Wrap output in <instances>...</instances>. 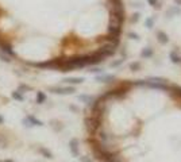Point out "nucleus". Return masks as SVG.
Here are the masks:
<instances>
[{
	"mask_svg": "<svg viewBox=\"0 0 181 162\" xmlns=\"http://www.w3.org/2000/svg\"><path fill=\"white\" fill-rule=\"evenodd\" d=\"M62 64H64V58H53L47 59L43 62H29V65L34 66V68L39 69H60L61 70Z\"/></svg>",
	"mask_w": 181,
	"mask_h": 162,
	"instance_id": "f257e3e1",
	"label": "nucleus"
},
{
	"mask_svg": "<svg viewBox=\"0 0 181 162\" xmlns=\"http://www.w3.org/2000/svg\"><path fill=\"white\" fill-rule=\"evenodd\" d=\"M124 8H111L110 10V23L120 24L124 22Z\"/></svg>",
	"mask_w": 181,
	"mask_h": 162,
	"instance_id": "f03ea898",
	"label": "nucleus"
},
{
	"mask_svg": "<svg viewBox=\"0 0 181 162\" xmlns=\"http://www.w3.org/2000/svg\"><path fill=\"white\" fill-rule=\"evenodd\" d=\"M100 124H102V120L100 118H96V116H89V118H85V126H87L88 131L90 134H95L97 130L100 128Z\"/></svg>",
	"mask_w": 181,
	"mask_h": 162,
	"instance_id": "7ed1b4c3",
	"label": "nucleus"
},
{
	"mask_svg": "<svg viewBox=\"0 0 181 162\" xmlns=\"http://www.w3.org/2000/svg\"><path fill=\"white\" fill-rule=\"evenodd\" d=\"M116 47L111 46V45H103L102 47H99L96 50V53L99 54L100 57H103V58H107V57H112L115 53H116V50H115Z\"/></svg>",
	"mask_w": 181,
	"mask_h": 162,
	"instance_id": "20e7f679",
	"label": "nucleus"
},
{
	"mask_svg": "<svg viewBox=\"0 0 181 162\" xmlns=\"http://www.w3.org/2000/svg\"><path fill=\"white\" fill-rule=\"evenodd\" d=\"M97 42H104L105 45H111V46L114 47H118L120 43V38L119 37H114V35H105V37H100L99 39H97Z\"/></svg>",
	"mask_w": 181,
	"mask_h": 162,
	"instance_id": "39448f33",
	"label": "nucleus"
},
{
	"mask_svg": "<svg viewBox=\"0 0 181 162\" xmlns=\"http://www.w3.org/2000/svg\"><path fill=\"white\" fill-rule=\"evenodd\" d=\"M0 51H1V53H4L6 56H8V57L16 58V53H15L14 49H12V45L8 43V42L0 41Z\"/></svg>",
	"mask_w": 181,
	"mask_h": 162,
	"instance_id": "423d86ee",
	"label": "nucleus"
},
{
	"mask_svg": "<svg viewBox=\"0 0 181 162\" xmlns=\"http://www.w3.org/2000/svg\"><path fill=\"white\" fill-rule=\"evenodd\" d=\"M49 91L56 95H72L74 92L73 86H50Z\"/></svg>",
	"mask_w": 181,
	"mask_h": 162,
	"instance_id": "0eeeda50",
	"label": "nucleus"
},
{
	"mask_svg": "<svg viewBox=\"0 0 181 162\" xmlns=\"http://www.w3.org/2000/svg\"><path fill=\"white\" fill-rule=\"evenodd\" d=\"M23 124L26 127H32V126H43V123H42L39 119H37L35 116H32V115H29L27 118H24L23 119Z\"/></svg>",
	"mask_w": 181,
	"mask_h": 162,
	"instance_id": "6e6552de",
	"label": "nucleus"
},
{
	"mask_svg": "<svg viewBox=\"0 0 181 162\" xmlns=\"http://www.w3.org/2000/svg\"><path fill=\"white\" fill-rule=\"evenodd\" d=\"M108 34L114 37H120V34H122V26L120 24H115V23H110L108 24Z\"/></svg>",
	"mask_w": 181,
	"mask_h": 162,
	"instance_id": "1a4fd4ad",
	"label": "nucleus"
},
{
	"mask_svg": "<svg viewBox=\"0 0 181 162\" xmlns=\"http://www.w3.org/2000/svg\"><path fill=\"white\" fill-rule=\"evenodd\" d=\"M66 84H72V85H79V84L84 83V77H68V78L62 80Z\"/></svg>",
	"mask_w": 181,
	"mask_h": 162,
	"instance_id": "9d476101",
	"label": "nucleus"
},
{
	"mask_svg": "<svg viewBox=\"0 0 181 162\" xmlns=\"http://www.w3.org/2000/svg\"><path fill=\"white\" fill-rule=\"evenodd\" d=\"M69 147H70V151L73 154L74 157H79V141L77 139H72L69 142Z\"/></svg>",
	"mask_w": 181,
	"mask_h": 162,
	"instance_id": "9b49d317",
	"label": "nucleus"
},
{
	"mask_svg": "<svg viewBox=\"0 0 181 162\" xmlns=\"http://www.w3.org/2000/svg\"><path fill=\"white\" fill-rule=\"evenodd\" d=\"M157 39H158V42L162 43V45H165V43L169 42V37H168V34H166V32H164V31H158L157 32Z\"/></svg>",
	"mask_w": 181,
	"mask_h": 162,
	"instance_id": "f8f14e48",
	"label": "nucleus"
},
{
	"mask_svg": "<svg viewBox=\"0 0 181 162\" xmlns=\"http://www.w3.org/2000/svg\"><path fill=\"white\" fill-rule=\"evenodd\" d=\"M114 80H115L114 76H107V74H103V76L96 77V81H99V83H112Z\"/></svg>",
	"mask_w": 181,
	"mask_h": 162,
	"instance_id": "ddd939ff",
	"label": "nucleus"
},
{
	"mask_svg": "<svg viewBox=\"0 0 181 162\" xmlns=\"http://www.w3.org/2000/svg\"><path fill=\"white\" fill-rule=\"evenodd\" d=\"M79 100H81V101H84L85 104H88V106H92V103L95 101V99L92 96H88V95H80L79 96Z\"/></svg>",
	"mask_w": 181,
	"mask_h": 162,
	"instance_id": "4468645a",
	"label": "nucleus"
},
{
	"mask_svg": "<svg viewBox=\"0 0 181 162\" xmlns=\"http://www.w3.org/2000/svg\"><path fill=\"white\" fill-rule=\"evenodd\" d=\"M11 97L14 99V100H16V101H24V96H23V93H21L19 91H14L11 93Z\"/></svg>",
	"mask_w": 181,
	"mask_h": 162,
	"instance_id": "2eb2a0df",
	"label": "nucleus"
},
{
	"mask_svg": "<svg viewBox=\"0 0 181 162\" xmlns=\"http://www.w3.org/2000/svg\"><path fill=\"white\" fill-rule=\"evenodd\" d=\"M169 58H170V61H172L173 64H180V58H181V57L177 54V50H173V51H170Z\"/></svg>",
	"mask_w": 181,
	"mask_h": 162,
	"instance_id": "dca6fc26",
	"label": "nucleus"
},
{
	"mask_svg": "<svg viewBox=\"0 0 181 162\" xmlns=\"http://www.w3.org/2000/svg\"><path fill=\"white\" fill-rule=\"evenodd\" d=\"M45 101H46V95L42 91L37 92V104H43Z\"/></svg>",
	"mask_w": 181,
	"mask_h": 162,
	"instance_id": "f3484780",
	"label": "nucleus"
},
{
	"mask_svg": "<svg viewBox=\"0 0 181 162\" xmlns=\"http://www.w3.org/2000/svg\"><path fill=\"white\" fill-rule=\"evenodd\" d=\"M152 56H153V50L150 49V47H146V49H143L142 53H141V57H142V58H150Z\"/></svg>",
	"mask_w": 181,
	"mask_h": 162,
	"instance_id": "a211bd4d",
	"label": "nucleus"
},
{
	"mask_svg": "<svg viewBox=\"0 0 181 162\" xmlns=\"http://www.w3.org/2000/svg\"><path fill=\"white\" fill-rule=\"evenodd\" d=\"M39 153L41 154H43L46 158H53V154H52V151H49L47 149H45V147H39Z\"/></svg>",
	"mask_w": 181,
	"mask_h": 162,
	"instance_id": "6ab92c4d",
	"label": "nucleus"
},
{
	"mask_svg": "<svg viewBox=\"0 0 181 162\" xmlns=\"http://www.w3.org/2000/svg\"><path fill=\"white\" fill-rule=\"evenodd\" d=\"M130 69H131L132 72H138L141 69V62H132L131 65H130Z\"/></svg>",
	"mask_w": 181,
	"mask_h": 162,
	"instance_id": "aec40b11",
	"label": "nucleus"
},
{
	"mask_svg": "<svg viewBox=\"0 0 181 162\" xmlns=\"http://www.w3.org/2000/svg\"><path fill=\"white\" fill-rule=\"evenodd\" d=\"M7 143H8V141H7V138L3 135V134H0V147H6Z\"/></svg>",
	"mask_w": 181,
	"mask_h": 162,
	"instance_id": "412c9836",
	"label": "nucleus"
},
{
	"mask_svg": "<svg viewBox=\"0 0 181 162\" xmlns=\"http://www.w3.org/2000/svg\"><path fill=\"white\" fill-rule=\"evenodd\" d=\"M147 3H149L152 7H154V8H157V10H160V8H161V6H160V1H158V0H147Z\"/></svg>",
	"mask_w": 181,
	"mask_h": 162,
	"instance_id": "4be33fe9",
	"label": "nucleus"
},
{
	"mask_svg": "<svg viewBox=\"0 0 181 162\" xmlns=\"http://www.w3.org/2000/svg\"><path fill=\"white\" fill-rule=\"evenodd\" d=\"M18 91L21 92H27V91H31V86H29V85H26V84H21V85H19V89H18Z\"/></svg>",
	"mask_w": 181,
	"mask_h": 162,
	"instance_id": "5701e85b",
	"label": "nucleus"
},
{
	"mask_svg": "<svg viewBox=\"0 0 181 162\" xmlns=\"http://www.w3.org/2000/svg\"><path fill=\"white\" fill-rule=\"evenodd\" d=\"M0 59H1V61H4V62H11V57L6 56V54L1 53V51H0Z\"/></svg>",
	"mask_w": 181,
	"mask_h": 162,
	"instance_id": "b1692460",
	"label": "nucleus"
},
{
	"mask_svg": "<svg viewBox=\"0 0 181 162\" xmlns=\"http://www.w3.org/2000/svg\"><path fill=\"white\" fill-rule=\"evenodd\" d=\"M124 62V59H118V61H114V62H111V68H116V66H119L120 64H123Z\"/></svg>",
	"mask_w": 181,
	"mask_h": 162,
	"instance_id": "393cba45",
	"label": "nucleus"
},
{
	"mask_svg": "<svg viewBox=\"0 0 181 162\" xmlns=\"http://www.w3.org/2000/svg\"><path fill=\"white\" fill-rule=\"evenodd\" d=\"M180 8H177V7H174V8H172V10H169V12H168V15L169 16H172L173 14H180Z\"/></svg>",
	"mask_w": 181,
	"mask_h": 162,
	"instance_id": "a878e982",
	"label": "nucleus"
},
{
	"mask_svg": "<svg viewBox=\"0 0 181 162\" xmlns=\"http://www.w3.org/2000/svg\"><path fill=\"white\" fill-rule=\"evenodd\" d=\"M139 16H141V15L138 14V12H135V14L131 16V22H132V23H137V22L139 21Z\"/></svg>",
	"mask_w": 181,
	"mask_h": 162,
	"instance_id": "bb28decb",
	"label": "nucleus"
},
{
	"mask_svg": "<svg viewBox=\"0 0 181 162\" xmlns=\"http://www.w3.org/2000/svg\"><path fill=\"white\" fill-rule=\"evenodd\" d=\"M129 38H131V39H135V41H138V39H139V35H138L137 32H129Z\"/></svg>",
	"mask_w": 181,
	"mask_h": 162,
	"instance_id": "cd10ccee",
	"label": "nucleus"
},
{
	"mask_svg": "<svg viewBox=\"0 0 181 162\" xmlns=\"http://www.w3.org/2000/svg\"><path fill=\"white\" fill-rule=\"evenodd\" d=\"M99 138L102 139V141H107V134H105L104 131H100V133H99Z\"/></svg>",
	"mask_w": 181,
	"mask_h": 162,
	"instance_id": "c85d7f7f",
	"label": "nucleus"
},
{
	"mask_svg": "<svg viewBox=\"0 0 181 162\" xmlns=\"http://www.w3.org/2000/svg\"><path fill=\"white\" fill-rule=\"evenodd\" d=\"M145 23H146V26L149 27V29H152V27H153V19L152 18H147Z\"/></svg>",
	"mask_w": 181,
	"mask_h": 162,
	"instance_id": "c756f323",
	"label": "nucleus"
},
{
	"mask_svg": "<svg viewBox=\"0 0 181 162\" xmlns=\"http://www.w3.org/2000/svg\"><path fill=\"white\" fill-rule=\"evenodd\" d=\"M80 161L81 162H93V161H90L89 158H87V157H80Z\"/></svg>",
	"mask_w": 181,
	"mask_h": 162,
	"instance_id": "7c9ffc66",
	"label": "nucleus"
},
{
	"mask_svg": "<svg viewBox=\"0 0 181 162\" xmlns=\"http://www.w3.org/2000/svg\"><path fill=\"white\" fill-rule=\"evenodd\" d=\"M103 69H99V68H93L92 70H89V72H92V73H100Z\"/></svg>",
	"mask_w": 181,
	"mask_h": 162,
	"instance_id": "2f4dec72",
	"label": "nucleus"
},
{
	"mask_svg": "<svg viewBox=\"0 0 181 162\" xmlns=\"http://www.w3.org/2000/svg\"><path fill=\"white\" fill-rule=\"evenodd\" d=\"M4 123V118H3V115H0V124H3Z\"/></svg>",
	"mask_w": 181,
	"mask_h": 162,
	"instance_id": "473e14b6",
	"label": "nucleus"
},
{
	"mask_svg": "<svg viewBox=\"0 0 181 162\" xmlns=\"http://www.w3.org/2000/svg\"><path fill=\"white\" fill-rule=\"evenodd\" d=\"M174 1L177 3V6H180V4H181V0H174Z\"/></svg>",
	"mask_w": 181,
	"mask_h": 162,
	"instance_id": "72a5a7b5",
	"label": "nucleus"
},
{
	"mask_svg": "<svg viewBox=\"0 0 181 162\" xmlns=\"http://www.w3.org/2000/svg\"><path fill=\"white\" fill-rule=\"evenodd\" d=\"M3 162H14V161H11V159H6V161H3Z\"/></svg>",
	"mask_w": 181,
	"mask_h": 162,
	"instance_id": "f704fd0d",
	"label": "nucleus"
},
{
	"mask_svg": "<svg viewBox=\"0 0 181 162\" xmlns=\"http://www.w3.org/2000/svg\"><path fill=\"white\" fill-rule=\"evenodd\" d=\"M112 1H115V0H110V3H112Z\"/></svg>",
	"mask_w": 181,
	"mask_h": 162,
	"instance_id": "c9c22d12",
	"label": "nucleus"
},
{
	"mask_svg": "<svg viewBox=\"0 0 181 162\" xmlns=\"http://www.w3.org/2000/svg\"><path fill=\"white\" fill-rule=\"evenodd\" d=\"M180 62H181V58H180Z\"/></svg>",
	"mask_w": 181,
	"mask_h": 162,
	"instance_id": "e433bc0d",
	"label": "nucleus"
},
{
	"mask_svg": "<svg viewBox=\"0 0 181 162\" xmlns=\"http://www.w3.org/2000/svg\"><path fill=\"white\" fill-rule=\"evenodd\" d=\"M0 162H3V161H0Z\"/></svg>",
	"mask_w": 181,
	"mask_h": 162,
	"instance_id": "4c0bfd02",
	"label": "nucleus"
}]
</instances>
